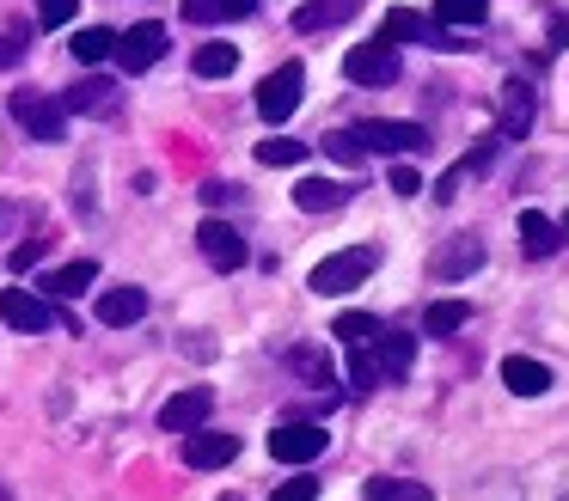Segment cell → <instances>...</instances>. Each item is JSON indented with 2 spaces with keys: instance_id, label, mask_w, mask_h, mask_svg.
<instances>
[{
  "instance_id": "obj_1",
  "label": "cell",
  "mask_w": 569,
  "mask_h": 501,
  "mask_svg": "<svg viewBox=\"0 0 569 501\" xmlns=\"http://www.w3.org/2000/svg\"><path fill=\"white\" fill-rule=\"evenodd\" d=\"M380 269V244H349V251L325 257V263H312L307 288L319 293V300H337V293H356L361 281Z\"/></svg>"
},
{
  "instance_id": "obj_2",
  "label": "cell",
  "mask_w": 569,
  "mask_h": 501,
  "mask_svg": "<svg viewBox=\"0 0 569 501\" xmlns=\"http://www.w3.org/2000/svg\"><path fill=\"white\" fill-rule=\"evenodd\" d=\"M7 110H13V122L31 134V141H62V134H68L62 98L38 92V86H19V92H7Z\"/></svg>"
},
{
  "instance_id": "obj_3",
  "label": "cell",
  "mask_w": 569,
  "mask_h": 501,
  "mask_svg": "<svg viewBox=\"0 0 569 501\" xmlns=\"http://www.w3.org/2000/svg\"><path fill=\"white\" fill-rule=\"evenodd\" d=\"M300 86H307V68H300V61H282L276 73L258 80V117L270 122V129H282V122L300 110Z\"/></svg>"
},
{
  "instance_id": "obj_4",
  "label": "cell",
  "mask_w": 569,
  "mask_h": 501,
  "mask_svg": "<svg viewBox=\"0 0 569 501\" xmlns=\"http://www.w3.org/2000/svg\"><path fill=\"white\" fill-rule=\"evenodd\" d=\"M398 68H405V61H398V43H386V37H373V43H356V49L343 56V73H349L356 86H392Z\"/></svg>"
},
{
  "instance_id": "obj_5",
  "label": "cell",
  "mask_w": 569,
  "mask_h": 501,
  "mask_svg": "<svg viewBox=\"0 0 569 501\" xmlns=\"http://www.w3.org/2000/svg\"><path fill=\"white\" fill-rule=\"evenodd\" d=\"M356 134H361L368 153H398V159L429 147V134H422L417 122H398V117H368V122H356Z\"/></svg>"
},
{
  "instance_id": "obj_6",
  "label": "cell",
  "mask_w": 569,
  "mask_h": 501,
  "mask_svg": "<svg viewBox=\"0 0 569 501\" xmlns=\"http://www.w3.org/2000/svg\"><path fill=\"white\" fill-rule=\"evenodd\" d=\"M117 61H123V73H148L153 61L166 56V24L160 19H141V24H129L123 37H117V49H111Z\"/></svg>"
},
{
  "instance_id": "obj_7",
  "label": "cell",
  "mask_w": 569,
  "mask_h": 501,
  "mask_svg": "<svg viewBox=\"0 0 569 501\" xmlns=\"http://www.w3.org/2000/svg\"><path fill=\"white\" fill-rule=\"evenodd\" d=\"M197 251L209 257L214 269H227V275L251 263V244L239 239V227H227V220H202V227H197Z\"/></svg>"
},
{
  "instance_id": "obj_8",
  "label": "cell",
  "mask_w": 569,
  "mask_h": 501,
  "mask_svg": "<svg viewBox=\"0 0 569 501\" xmlns=\"http://www.w3.org/2000/svg\"><path fill=\"white\" fill-rule=\"evenodd\" d=\"M0 318L13 330H26V337H43V330L56 324V305L31 288H0Z\"/></svg>"
},
{
  "instance_id": "obj_9",
  "label": "cell",
  "mask_w": 569,
  "mask_h": 501,
  "mask_svg": "<svg viewBox=\"0 0 569 501\" xmlns=\"http://www.w3.org/2000/svg\"><path fill=\"white\" fill-rule=\"evenodd\" d=\"M325 440H331V434H325L319 422H288V428H276V434H270V459L276 464H312L325 452Z\"/></svg>"
},
{
  "instance_id": "obj_10",
  "label": "cell",
  "mask_w": 569,
  "mask_h": 501,
  "mask_svg": "<svg viewBox=\"0 0 569 501\" xmlns=\"http://www.w3.org/2000/svg\"><path fill=\"white\" fill-rule=\"evenodd\" d=\"M239 459V434H221V428H190L184 434V464L190 471H221V464Z\"/></svg>"
},
{
  "instance_id": "obj_11",
  "label": "cell",
  "mask_w": 569,
  "mask_h": 501,
  "mask_svg": "<svg viewBox=\"0 0 569 501\" xmlns=\"http://www.w3.org/2000/svg\"><path fill=\"white\" fill-rule=\"evenodd\" d=\"M209 410H214V391L209 385H184L178 398L160 403V428H166V434H190V428L209 422Z\"/></svg>"
},
{
  "instance_id": "obj_12",
  "label": "cell",
  "mask_w": 569,
  "mask_h": 501,
  "mask_svg": "<svg viewBox=\"0 0 569 501\" xmlns=\"http://www.w3.org/2000/svg\"><path fill=\"white\" fill-rule=\"evenodd\" d=\"M483 269V239H471V232H459V239H447L441 251L429 257V275L435 281H466Z\"/></svg>"
},
{
  "instance_id": "obj_13",
  "label": "cell",
  "mask_w": 569,
  "mask_h": 501,
  "mask_svg": "<svg viewBox=\"0 0 569 501\" xmlns=\"http://www.w3.org/2000/svg\"><path fill=\"white\" fill-rule=\"evenodd\" d=\"M349 196H356V190L337 183V178H300L295 183V208H300V214H337Z\"/></svg>"
},
{
  "instance_id": "obj_14",
  "label": "cell",
  "mask_w": 569,
  "mask_h": 501,
  "mask_svg": "<svg viewBox=\"0 0 569 501\" xmlns=\"http://www.w3.org/2000/svg\"><path fill=\"white\" fill-rule=\"evenodd\" d=\"M148 318V288H104L99 293V324L123 330V324H141Z\"/></svg>"
},
{
  "instance_id": "obj_15",
  "label": "cell",
  "mask_w": 569,
  "mask_h": 501,
  "mask_svg": "<svg viewBox=\"0 0 569 501\" xmlns=\"http://www.w3.org/2000/svg\"><path fill=\"white\" fill-rule=\"evenodd\" d=\"M502 385L515 391V398H545V391H551V367L532 361V354H508V361H502Z\"/></svg>"
},
{
  "instance_id": "obj_16",
  "label": "cell",
  "mask_w": 569,
  "mask_h": 501,
  "mask_svg": "<svg viewBox=\"0 0 569 501\" xmlns=\"http://www.w3.org/2000/svg\"><path fill=\"white\" fill-rule=\"evenodd\" d=\"M92 281H99V263H92V257H74V263H62V269L43 275V293H50V300H80Z\"/></svg>"
},
{
  "instance_id": "obj_17",
  "label": "cell",
  "mask_w": 569,
  "mask_h": 501,
  "mask_svg": "<svg viewBox=\"0 0 569 501\" xmlns=\"http://www.w3.org/2000/svg\"><path fill=\"white\" fill-rule=\"evenodd\" d=\"M557 244H563V227H557L551 214H539V208H520V251H527V257H551Z\"/></svg>"
},
{
  "instance_id": "obj_18",
  "label": "cell",
  "mask_w": 569,
  "mask_h": 501,
  "mask_svg": "<svg viewBox=\"0 0 569 501\" xmlns=\"http://www.w3.org/2000/svg\"><path fill=\"white\" fill-rule=\"evenodd\" d=\"M62 110H80V117H111L117 110V86L111 80H80L62 92Z\"/></svg>"
},
{
  "instance_id": "obj_19",
  "label": "cell",
  "mask_w": 569,
  "mask_h": 501,
  "mask_svg": "<svg viewBox=\"0 0 569 501\" xmlns=\"http://www.w3.org/2000/svg\"><path fill=\"white\" fill-rule=\"evenodd\" d=\"M361 12V0H307L295 12V31H331V24H349Z\"/></svg>"
},
{
  "instance_id": "obj_20",
  "label": "cell",
  "mask_w": 569,
  "mask_h": 501,
  "mask_svg": "<svg viewBox=\"0 0 569 501\" xmlns=\"http://www.w3.org/2000/svg\"><path fill=\"white\" fill-rule=\"evenodd\" d=\"M373 349H380V354H373V361H380V379H392V385H398V379L410 373V354H417V337H398V330H380V337H373Z\"/></svg>"
},
{
  "instance_id": "obj_21",
  "label": "cell",
  "mask_w": 569,
  "mask_h": 501,
  "mask_svg": "<svg viewBox=\"0 0 569 501\" xmlns=\"http://www.w3.org/2000/svg\"><path fill=\"white\" fill-rule=\"evenodd\" d=\"M258 12V0H184V19L190 24H239Z\"/></svg>"
},
{
  "instance_id": "obj_22",
  "label": "cell",
  "mask_w": 569,
  "mask_h": 501,
  "mask_svg": "<svg viewBox=\"0 0 569 501\" xmlns=\"http://www.w3.org/2000/svg\"><path fill=\"white\" fill-rule=\"evenodd\" d=\"M527 129H532V86L508 80L502 86V134L515 141V134H527Z\"/></svg>"
},
{
  "instance_id": "obj_23",
  "label": "cell",
  "mask_w": 569,
  "mask_h": 501,
  "mask_svg": "<svg viewBox=\"0 0 569 501\" xmlns=\"http://www.w3.org/2000/svg\"><path fill=\"white\" fill-rule=\"evenodd\" d=\"M361 495H368V501H435V489L429 483H410V477H368Z\"/></svg>"
},
{
  "instance_id": "obj_24",
  "label": "cell",
  "mask_w": 569,
  "mask_h": 501,
  "mask_svg": "<svg viewBox=\"0 0 569 501\" xmlns=\"http://www.w3.org/2000/svg\"><path fill=\"white\" fill-rule=\"evenodd\" d=\"M471 324V305L466 300H435L429 312H422V337H453V330Z\"/></svg>"
},
{
  "instance_id": "obj_25",
  "label": "cell",
  "mask_w": 569,
  "mask_h": 501,
  "mask_svg": "<svg viewBox=\"0 0 569 501\" xmlns=\"http://www.w3.org/2000/svg\"><path fill=\"white\" fill-rule=\"evenodd\" d=\"M483 19H490V0H435V24H447V31H466Z\"/></svg>"
},
{
  "instance_id": "obj_26",
  "label": "cell",
  "mask_w": 569,
  "mask_h": 501,
  "mask_svg": "<svg viewBox=\"0 0 569 501\" xmlns=\"http://www.w3.org/2000/svg\"><path fill=\"white\" fill-rule=\"evenodd\" d=\"M190 68H197L202 80H227V73L239 68V49H233V43H202V49H197V61H190Z\"/></svg>"
},
{
  "instance_id": "obj_27",
  "label": "cell",
  "mask_w": 569,
  "mask_h": 501,
  "mask_svg": "<svg viewBox=\"0 0 569 501\" xmlns=\"http://www.w3.org/2000/svg\"><path fill=\"white\" fill-rule=\"evenodd\" d=\"M68 49H74V56L87 61V68H99V61H111V49H117V31H104V24H87V31H80Z\"/></svg>"
},
{
  "instance_id": "obj_28",
  "label": "cell",
  "mask_w": 569,
  "mask_h": 501,
  "mask_svg": "<svg viewBox=\"0 0 569 501\" xmlns=\"http://www.w3.org/2000/svg\"><path fill=\"white\" fill-rule=\"evenodd\" d=\"M331 337H343L349 349H368V342L380 337V318H373V312H343V318L331 324Z\"/></svg>"
},
{
  "instance_id": "obj_29",
  "label": "cell",
  "mask_w": 569,
  "mask_h": 501,
  "mask_svg": "<svg viewBox=\"0 0 569 501\" xmlns=\"http://www.w3.org/2000/svg\"><path fill=\"white\" fill-rule=\"evenodd\" d=\"M300 159H307V141H288V134L258 141V166H300Z\"/></svg>"
},
{
  "instance_id": "obj_30",
  "label": "cell",
  "mask_w": 569,
  "mask_h": 501,
  "mask_svg": "<svg viewBox=\"0 0 569 501\" xmlns=\"http://www.w3.org/2000/svg\"><path fill=\"white\" fill-rule=\"evenodd\" d=\"M325 153H331L337 166H361V159H368V147H361L356 129H331V134H325Z\"/></svg>"
},
{
  "instance_id": "obj_31",
  "label": "cell",
  "mask_w": 569,
  "mask_h": 501,
  "mask_svg": "<svg viewBox=\"0 0 569 501\" xmlns=\"http://www.w3.org/2000/svg\"><path fill=\"white\" fill-rule=\"evenodd\" d=\"M349 385H356V391H380V385H386V379H380V361H373V342L349 354Z\"/></svg>"
},
{
  "instance_id": "obj_32",
  "label": "cell",
  "mask_w": 569,
  "mask_h": 501,
  "mask_svg": "<svg viewBox=\"0 0 569 501\" xmlns=\"http://www.w3.org/2000/svg\"><path fill=\"white\" fill-rule=\"evenodd\" d=\"M288 367L307 373L312 385H331V354H319V349H295V354H288Z\"/></svg>"
},
{
  "instance_id": "obj_33",
  "label": "cell",
  "mask_w": 569,
  "mask_h": 501,
  "mask_svg": "<svg viewBox=\"0 0 569 501\" xmlns=\"http://www.w3.org/2000/svg\"><path fill=\"white\" fill-rule=\"evenodd\" d=\"M74 12H80V0H38V19L50 24V31H56V24H68Z\"/></svg>"
},
{
  "instance_id": "obj_34",
  "label": "cell",
  "mask_w": 569,
  "mask_h": 501,
  "mask_svg": "<svg viewBox=\"0 0 569 501\" xmlns=\"http://www.w3.org/2000/svg\"><path fill=\"white\" fill-rule=\"evenodd\" d=\"M386 183H392V196H422V171L417 166H392Z\"/></svg>"
},
{
  "instance_id": "obj_35",
  "label": "cell",
  "mask_w": 569,
  "mask_h": 501,
  "mask_svg": "<svg viewBox=\"0 0 569 501\" xmlns=\"http://www.w3.org/2000/svg\"><path fill=\"white\" fill-rule=\"evenodd\" d=\"M270 501H319V483H312V477H295V483H282Z\"/></svg>"
},
{
  "instance_id": "obj_36",
  "label": "cell",
  "mask_w": 569,
  "mask_h": 501,
  "mask_svg": "<svg viewBox=\"0 0 569 501\" xmlns=\"http://www.w3.org/2000/svg\"><path fill=\"white\" fill-rule=\"evenodd\" d=\"M38 257H43V239H26V244H19V251H13V269H31V263H38Z\"/></svg>"
},
{
  "instance_id": "obj_37",
  "label": "cell",
  "mask_w": 569,
  "mask_h": 501,
  "mask_svg": "<svg viewBox=\"0 0 569 501\" xmlns=\"http://www.w3.org/2000/svg\"><path fill=\"white\" fill-rule=\"evenodd\" d=\"M239 183H202V202H233Z\"/></svg>"
},
{
  "instance_id": "obj_38",
  "label": "cell",
  "mask_w": 569,
  "mask_h": 501,
  "mask_svg": "<svg viewBox=\"0 0 569 501\" xmlns=\"http://www.w3.org/2000/svg\"><path fill=\"white\" fill-rule=\"evenodd\" d=\"M19 56H26V43H19V37H0V68H13Z\"/></svg>"
},
{
  "instance_id": "obj_39",
  "label": "cell",
  "mask_w": 569,
  "mask_h": 501,
  "mask_svg": "<svg viewBox=\"0 0 569 501\" xmlns=\"http://www.w3.org/2000/svg\"><path fill=\"white\" fill-rule=\"evenodd\" d=\"M19 220H26V208H19V202H0V232H13Z\"/></svg>"
},
{
  "instance_id": "obj_40",
  "label": "cell",
  "mask_w": 569,
  "mask_h": 501,
  "mask_svg": "<svg viewBox=\"0 0 569 501\" xmlns=\"http://www.w3.org/2000/svg\"><path fill=\"white\" fill-rule=\"evenodd\" d=\"M0 501H13V495H7V483H0Z\"/></svg>"
}]
</instances>
